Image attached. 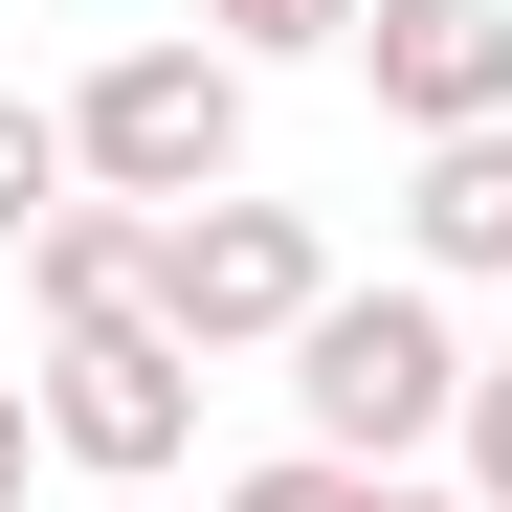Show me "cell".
Instances as JSON below:
<instances>
[{"label": "cell", "mask_w": 512, "mask_h": 512, "mask_svg": "<svg viewBox=\"0 0 512 512\" xmlns=\"http://www.w3.org/2000/svg\"><path fill=\"white\" fill-rule=\"evenodd\" d=\"M290 357H312V446H334V468H379V446H423V423L468 401V357H446L423 290H334Z\"/></svg>", "instance_id": "obj_1"}, {"label": "cell", "mask_w": 512, "mask_h": 512, "mask_svg": "<svg viewBox=\"0 0 512 512\" xmlns=\"http://www.w3.org/2000/svg\"><path fill=\"white\" fill-rule=\"evenodd\" d=\"M223 156H245V67H223V45H134L112 90H90V179L156 201V223H201Z\"/></svg>", "instance_id": "obj_2"}, {"label": "cell", "mask_w": 512, "mask_h": 512, "mask_svg": "<svg viewBox=\"0 0 512 512\" xmlns=\"http://www.w3.org/2000/svg\"><path fill=\"white\" fill-rule=\"evenodd\" d=\"M334 268H312V223L290 201H201V223H156V334L179 357H223V334H312Z\"/></svg>", "instance_id": "obj_3"}, {"label": "cell", "mask_w": 512, "mask_h": 512, "mask_svg": "<svg viewBox=\"0 0 512 512\" xmlns=\"http://www.w3.org/2000/svg\"><path fill=\"white\" fill-rule=\"evenodd\" d=\"M45 423H67L112 490H156V468L201 446V357H179L156 312H134V334H67V357H45Z\"/></svg>", "instance_id": "obj_4"}, {"label": "cell", "mask_w": 512, "mask_h": 512, "mask_svg": "<svg viewBox=\"0 0 512 512\" xmlns=\"http://www.w3.org/2000/svg\"><path fill=\"white\" fill-rule=\"evenodd\" d=\"M357 67H379V112H423V134H512V0H379Z\"/></svg>", "instance_id": "obj_5"}, {"label": "cell", "mask_w": 512, "mask_h": 512, "mask_svg": "<svg viewBox=\"0 0 512 512\" xmlns=\"http://www.w3.org/2000/svg\"><path fill=\"white\" fill-rule=\"evenodd\" d=\"M423 268H512V134H446V156H423Z\"/></svg>", "instance_id": "obj_6"}, {"label": "cell", "mask_w": 512, "mask_h": 512, "mask_svg": "<svg viewBox=\"0 0 512 512\" xmlns=\"http://www.w3.org/2000/svg\"><path fill=\"white\" fill-rule=\"evenodd\" d=\"M45 179H67V134H45V112H0V245H45V223H67Z\"/></svg>", "instance_id": "obj_7"}, {"label": "cell", "mask_w": 512, "mask_h": 512, "mask_svg": "<svg viewBox=\"0 0 512 512\" xmlns=\"http://www.w3.org/2000/svg\"><path fill=\"white\" fill-rule=\"evenodd\" d=\"M357 490H379V468H334V446H290V468H245L223 512H357Z\"/></svg>", "instance_id": "obj_8"}, {"label": "cell", "mask_w": 512, "mask_h": 512, "mask_svg": "<svg viewBox=\"0 0 512 512\" xmlns=\"http://www.w3.org/2000/svg\"><path fill=\"white\" fill-rule=\"evenodd\" d=\"M468 446H490V490H512V379H490V401H468Z\"/></svg>", "instance_id": "obj_9"}, {"label": "cell", "mask_w": 512, "mask_h": 512, "mask_svg": "<svg viewBox=\"0 0 512 512\" xmlns=\"http://www.w3.org/2000/svg\"><path fill=\"white\" fill-rule=\"evenodd\" d=\"M0 512H23V379H0Z\"/></svg>", "instance_id": "obj_10"}, {"label": "cell", "mask_w": 512, "mask_h": 512, "mask_svg": "<svg viewBox=\"0 0 512 512\" xmlns=\"http://www.w3.org/2000/svg\"><path fill=\"white\" fill-rule=\"evenodd\" d=\"M357 512H446V490H357Z\"/></svg>", "instance_id": "obj_11"}]
</instances>
